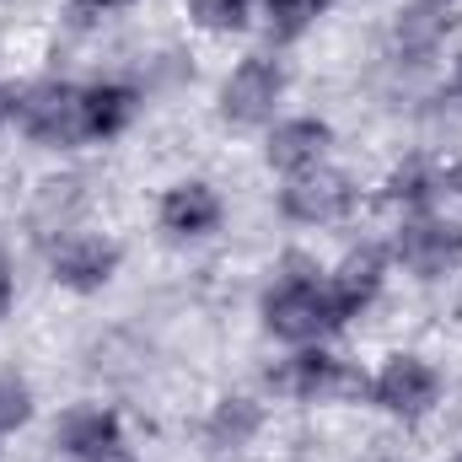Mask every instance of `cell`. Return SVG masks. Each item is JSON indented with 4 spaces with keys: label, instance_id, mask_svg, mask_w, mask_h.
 <instances>
[{
    "label": "cell",
    "instance_id": "cell-12",
    "mask_svg": "<svg viewBox=\"0 0 462 462\" xmlns=\"http://www.w3.org/2000/svg\"><path fill=\"white\" fill-rule=\"evenodd\" d=\"M54 441H60L70 457H97V452L118 447V420L103 414V409H81V414H70V420L54 430Z\"/></svg>",
    "mask_w": 462,
    "mask_h": 462
},
{
    "label": "cell",
    "instance_id": "cell-15",
    "mask_svg": "<svg viewBox=\"0 0 462 462\" xmlns=\"http://www.w3.org/2000/svg\"><path fill=\"white\" fill-rule=\"evenodd\" d=\"M323 11H328V0H269V32H274V38H296V32H307Z\"/></svg>",
    "mask_w": 462,
    "mask_h": 462
},
{
    "label": "cell",
    "instance_id": "cell-9",
    "mask_svg": "<svg viewBox=\"0 0 462 462\" xmlns=\"http://www.w3.org/2000/svg\"><path fill=\"white\" fill-rule=\"evenodd\" d=\"M376 285H382V253H376V247L349 253L345 263H339V274L328 280V301H334L339 323H345V318H355V312L376 296Z\"/></svg>",
    "mask_w": 462,
    "mask_h": 462
},
{
    "label": "cell",
    "instance_id": "cell-19",
    "mask_svg": "<svg viewBox=\"0 0 462 462\" xmlns=\"http://www.w3.org/2000/svg\"><path fill=\"white\" fill-rule=\"evenodd\" d=\"M27 414H32L27 393H22L16 382H0V430H16V425H22Z\"/></svg>",
    "mask_w": 462,
    "mask_h": 462
},
{
    "label": "cell",
    "instance_id": "cell-18",
    "mask_svg": "<svg viewBox=\"0 0 462 462\" xmlns=\"http://www.w3.org/2000/svg\"><path fill=\"white\" fill-rule=\"evenodd\" d=\"M194 16L210 32H236L247 22V0H194Z\"/></svg>",
    "mask_w": 462,
    "mask_h": 462
},
{
    "label": "cell",
    "instance_id": "cell-11",
    "mask_svg": "<svg viewBox=\"0 0 462 462\" xmlns=\"http://www.w3.org/2000/svg\"><path fill=\"white\" fill-rule=\"evenodd\" d=\"M323 145H328V124H318V118H291V124L274 129L269 162H274L280 172H307V167H318Z\"/></svg>",
    "mask_w": 462,
    "mask_h": 462
},
{
    "label": "cell",
    "instance_id": "cell-1",
    "mask_svg": "<svg viewBox=\"0 0 462 462\" xmlns=\"http://www.w3.org/2000/svg\"><path fill=\"white\" fill-rule=\"evenodd\" d=\"M16 124L43 140V145H76V140H92L87 129V92L76 87H60V81H43V87H27L16 103H11Z\"/></svg>",
    "mask_w": 462,
    "mask_h": 462
},
{
    "label": "cell",
    "instance_id": "cell-14",
    "mask_svg": "<svg viewBox=\"0 0 462 462\" xmlns=\"http://www.w3.org/2000/svg\"><path fill=\"white\" fill-rule=\"evenodd\" d=\"M129 118H134V92L129 87H92L87 92V129H92V140L97 134H118Z\"/></svg>",
    "mask_w": 462,
    "mask_h": 462
},
{
    "label": "cell",
    "instance_id": "cell-13",
    "mask_svg": "<svg viewBox=\"0 0 462 462\" xmlns=\"http://www.w3.org/2000/svg\"><path fill=\"white\" fill-rule=\"evenodd\" d=\"M447 27H452V5L447 0H414L403 11V22H398V49L403 54H425V49H436V38H447Z\"/></svg>",
    "mask_w": 462,
    "mask_h": 462
},
{
    "label": "cell",
    "instance_id": "cell-20",
    "mask_svg": "<svg viewBox=\"0 0 462 462\" xmlns=\"http://www.w3.org/2000/svg\"><path fill=\"white\" fill-rule=\"evenodd\" d=\"M441 183H447V189H457V194H462V167H452V172H447Z\"/></svg>",
    "mask_w": 462,
    "mask_h": 462
},
{
    "label": "cell",
    "instance_id": "cell-3",
    "mask_svg": "<svg viewBox=\"0 0 462 462\" xmlns=\"http://www.w3.org/2000/svg\"><path fill=\"white\" fill-rule=\"evenodd\" d=\"M274 387L280 393H296V398H318V403H345V398H365V376L349 365V360H334V355H296L274 371Z\"/></svg>",
    "mask_w": 462,
    "mask_h": 462
},
{
    "label": "cell",
    "instance_id": "cell-2",
    "mask_svg": "<svg viewBox=\"0 0 462 462\" xmlns=\"http://www.w3.org/2000/svg\"><path fill=\"white\" fill-rule=\"evenodd\" d=\"M263 323H269V334H280L291 345H307V339L339 328V312L328 301V285H318V280H285L280 291H269Z\"/></svg>",
    "mask_w": 462,
    "mask_h": 462
},
{
    "label": "cell",
    "instance_id": "cell-6",
    "mask_svg": "<svg viewBox=\"0 0 462 462\" xmlns=\"http://www.w3.org/2000/svg\"><path fill=\"white\" fill-rule=\"evenodd\" d=\"M376 403L387 409V414H425L430 403H436V393H441V382H436V371L425 365V360H414V355H398V360H387V371L376 376Z\"/></svg>",
    "mask_w": 462,
    "mask_h": 462
},
{
    "label": "cell",
    "instance_id": "cell-8",
    "mask_svg": "<svg viewBox=\"0 0 462 462\" xmlns=\"http://www.w3.org/2000/svg\"><path fill=\"white\" fill-rule=\"evenodd\" d=\"M118 269V247L103 236H70L54 247V280L70 291H97Z\"/></svg>",
    "mask_w": 462,
    "mask_h": 462
},
{
    "label": "cell",
    "instance_id": "cell-16",
    "mask_svg": "<svg viewBox=\"0 0 462 462\" xmlns=\"http://www.w3.org/2000/svg\"><path fill=\"white\" fill-rule=\"evenodd\" d=\"M253 430H258V409H253L247 398H231L226 409L216 414V425H210V441L226 452V447H242Z\"/></svg>",
    "mask_w": 462,
    "mask_h": 462
},
{
    "label": "cell",
    "instance_id": "cell-5",
    "mask_svg": "<svg viewBox=\"0 0 462 462\" xmlns=\"http://www.w3.org/2000/svg\"><path fill=\"white\" fill-rule=\"evenodd\" d=\"M285 216L291 221H339L349 205H355V189H349L345 172H323V167H307L291 178L285 189Z\"/></svg>",
    "mask_w": 462,
    "mask_h": 462
},
{
    "label": "cell",
    "instance_id": "cell-10",
    "mask_svg": "<svg viewBox=\"0 0 462 462\" xmlns=\"http://www.w3.org/2000/svg\"><path fill=\"white\" fill-rule=\"evenodd\" d=\"M216 221H221V199L205 183H178L162 199V226L172 236H205V231H216Z\"/></svg>",
    "mask_w": 462,
    "mask_h": 462
},
{
    "label": "cell",
    "instance_id": "cell-4",
    "mask_svg": "<svg viewBox=\"0 0 462 462\" xmlns=\"http://www.w3.org/2000/svg\"><path fill=\"white\" fill-rule=\"evenodd\" d=\"M398 258L414 269V274H425V280H441L447 269H457L462 263V231L452 221H409V226L398 231Z\"/></svg>",
    "mask_w": 462,
    "mask_h": 462
},
{
    "label": "cell",
    "instance_id": "cell-22",
    "mask_svg": "<svg viewBox=\"0 0 462 462\" xmlns=\"http://www.w3.org/2000/svg\"><path fill=\"white\" fill-rule=\"evenodd\" d=\"M452 92H457V103H462V60H457V70H452Z\"/></svg>",
    "mask_w": 462,
    "mask_h": 462
},
{
    "label": "cell",
    "instance_id": "cell-21",
    "mask_svg": "<svg viewBox=\"0 0 462 462\" xmlns=\"http://www.w3.org/2000/svg\"><path fill=\"white\" fill-rule=\"evenodd\" d=\"M81 5H103L108 11V5H134V0H81Z\"/></svg>",
    "mask_w": 462,
    "mask_h": 462
},
{
    "label": "cell",
    "instance_id": "cell-24",
    "mask_svg": "<svg viewBox=\"0 0 462 462\" xmlns=\"http://www.w3.org/2000/svg\"><path fill=\"white\" fill-rule=\"evenodd\" d=\"M5 108H11V103H5V97H0V118H5Z\"/></svg>",
    "mask_w": 462,
    "mask_h": 462
},
{
    "label": "cell",
    "instance_id": "cell-17",
    "mask_svg": "<svg viewBox=\"0 0 462 462\" xmlns=\"http://www.w3.org/2000/svg\"><path fill=\"white\" fill-rule=\"evenodd\" d=\"M436 189H447L436 172H425V167H403V172H393L387 178V205H430V194Z\"/></svg>",
    "mask_w": 462,
    "mask_h": 462
},
{
    "label": "cell",
    "instance_id": "cell-7",
    "mask_svg": "<svg viewBox=\"0 0 462 462\" xmlns=\"http://www.w3.org/2000/svg\"><path fill=\"white\" fill-rule=\"evenodd\" d=\"M280 87H285V76H280L274 60H242L236 76L226 81V92H221V108H226V118H236V124H258V118L274 114Z\"/></svg>",
    "mask_w": 462,
    "mask_h": 462
},
{
    "label": "cell",
    "instance_id": "cell-23",
    "mask_svg": "<svg viewBox=\"0 0 462 462\" xmlns=\"http://www.w3.org/2000/svg\"><path fill=\"white\" fill-rule=\"evenodd\" d=\"M5 296H11V285H5V274H0V312H5Z\"/></svg>",
    "mask_w": 462,
    "mask_h": 462
}]
</instances>
